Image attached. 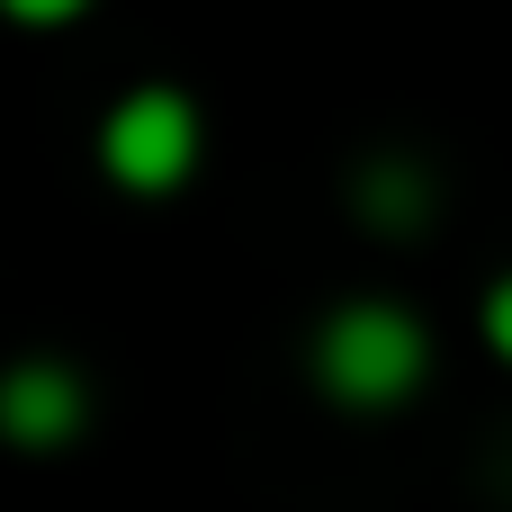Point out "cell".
Wrapping results in <instances>:
<instances>
[{
  "instance_id": "1",
  "label": "cell",
  "mask_w": 512,
  "mask_h": 512,
  "mask_svg": "<svg viewBox=\"0 0 512 512\" xmlns=\"http://www.w3.org/2000/svg\"><path fill=\"white\" fill-rule=\"evenodd\" d=\"M315 378L342 405H396L423 378V324L396 306H342L315 342Z\"/></svg>"
},
{
  "instance_id": "2",
  "label": "cell",
  "mask_w": 512,
  "mask_h": 512,
  "mask_svg": "<svg viewBox=\"0 0 512 512\" xmlns=\"http://www.w3.org/2000/svg\"><path fill=\"white\" fill-rule=\"evenodd\" d=\"M99 153H108V171H117L126 189H171V180L198 162V117H189L180 90H135V99L108 108Z\"/></svg>"
},
{
  "instance_id": "3",
  "label": "cell",
  "mask_w": 512,
  "mask_h": 512,
  "mask_svg": "<svg viewBox=\"0 0 512 512\" xmlns=\"http://www.w3.org/2000/svg\"><path fill=\"white\" fill-rule=\"evenodd\" d=\"M0 432H9L18 450L72 441V432H81V378H72L63 360H18V369L0 378Z\"/></svg>"
},
{
  "instance_id": "5",
  "label": "cell",
  "mask_w": 512,
  "mask_h": 512,
  "mask_svg": "<svg viewBox=\"0 0 512 512\" xmlns=\"http://www.w3.org/2000/svg\"><path fill=\"white\" fill-rule=\"evenodd\" d=\"M486 333H495V351L512 360V279H495V297H486Z\"/></svg>"
},
{
  "instance_id": "4",
  "label": "cell",
  "mask_w": 512,
  "mask_h": 512,
  "mask_svg": "<svg viewBox=\"0 0 512 512\" xmlns=\"http://www.w3.org/2000/svg\"><path fill=\"white\" fill-rule=\"evenodd\" d=\"M360 198H369V216H378L387 234L423 216V180H414V171H396V162H387V171H369V180H360Z\"/></svg>"
}]
</instances>
